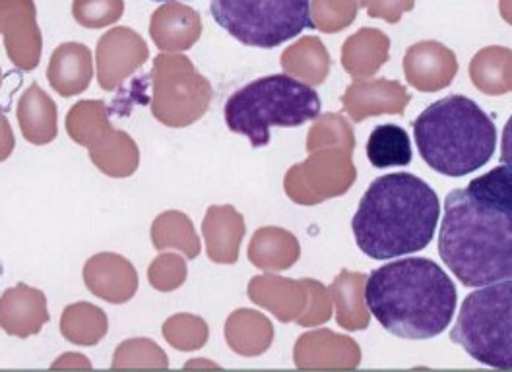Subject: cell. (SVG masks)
<instances>
[{"instance_id": "cell-11", "label": "cell", "mask_w": 512, "mask_h": 372, "mask_svg": "<svg viewBox=\"0 0 512 372\" xmlns=\"http://www.w3.org/2000/svg\"><path fill=\"white\" fill-rule=\"evenodd\" d=\"M84 283L97 299L123 305L136 295L138 274L125 256L101 252L86 262Z\"/></svg>"}, {"instance_id": "cell-15", "label": "cell", "mask_w": 512, "mask_h": 372, "mask_svg": "<svg viewBox=\"0 0 512 372\" xmlns=\"http://www.w3.org/2000/svg\"><path fill=\"white\" fill-rule=\"evenodd\" d=\"M90 159L97 169L113 179L132 177L140 165V150L136 142L123 130L111 124L88 146Z\"/></svg>"}, {"instance_id": "cell-3", "label": "cell", "mask_w": 512, "mask_h": 372, "mask_svg": "<svg viewBox=\"0 0 512 372\" xmlns=\"http://www.w3.org/2000/svg\"><path fill=\"white\" fill-rule=\"evenodd\" d=\"M439 256L466 287L512 279V214L466 188L448 192Z\"/></svg>"}, {"instance_id": "cell-13", "label": "cell", "mask_w": 512, "mask_h": 372, "mask_svg": "<svg viewBox=\"0 0 512 372\" xmlns=\"http://www.w3.org/2000/svg\"><path fill=\"white\" fill-rule=\"evenodd\" d=\"M200 31V16L177 0L158 8L150 22V35L163 53H181L191 49L198 41Z\"/></svg>"}, {"instance_id": "cell-6", "label": "cell", "mask_w": 512, "mask_h": 372, "mask_svg": "<svg viewBox=\"0 0 512 372\" xmlns=\"http://www.w3.org/2000/svg\"><path fill=\"white\" fill-rule=\"evenodd\" d=\"M450 340L480 365L512 371V279L470 293L460 307Z\"/></svg>"}, {"instance_id": "cell-29", "label": "cell", "mask_w": 512, "mask_h": 372, "mask_svg": "<svg viewBox=\"0 0 512 372\" xmlns=\"http://www.w3.org/2000/svg\"><path fill=\"white\" fill-rule=\"evenodd\" d=\"M55 369L57 367H86V369H92V363H88L84 359V355H78V353H66L61 361H57L53 365Z\"/></svg>"}, {"instance_id": "cell-9", "label": "cell", "mask_w": 512, "mask_h": 372, "mask_svg": "<svg viewBox=\"0 0 512 372\" xmlns=\"http://www.w3.org/2000/svg\"><path fill=\"white\" fill-rule=\"evenodd\" d=\"M148 47L130 28L107 31L97 43V82L105 92H115L144 62Z\"/></svg>"}, {"instance_id": "cell-16", "label": "cell", "mask_w": 512, "mask_h": 372, "mask_svg": "<svg viewBox=\"0 0 512 372\" xmlns=\"http://www.w3.org/2000/svg\"><path fill=\"white\" fill-rule=\"evenodd\" d=\"M18 123L24 138L35 146L51 144L57 138V105L37 84H32L18 101Z\"/></svg>"}, {"instance_id": "cell-21", "label": "cell", "mask_w": 512, "mask_h": 372, "mask_svg": "<svg viewBox=\"0 0 512 372\" xmlns=\"http://www.w3.org/2000/svg\"><path fill=\"white\" fill-rule=\"evenodd\" d=\"M107 107L103 101H80L66 115V132L68 136L88 148L97 136L109 126Z\"/></svg>"}, {"instance_id": "cell-26", "label": "cell", "mask_w": 512, "mask_h": 372, "mask_svg": "<svg viewBox=\"0 0 512 372\" xmlns=\"http://www.w3.org/2000/svg\"><path fill=\"white\" fill-rule=\"evenodd\" d=\"M187 262L179 254H161L158 256L150 270H148V279L154 289L161 293H169L179 289L187 281Z\"/></svg>"}, {"instance_id": "cell-27", "label": "cell", "mask_w": 512, "mask_h": 372, "mask_svg": "<svg viewBox=\"0 0 512 372\" xmlns=\"http://www.w3.org/2000/svg\"><path fill=\"white\" fill-rule=\"evenodd\" d=\"M14 148H16V138H14L12 126L0 111V161H6L14 152Z\"/></svg>"}, {"instance_id": "cell-30", "label": "cell", "mask_w": 512, "mask_h": 372, "mask_svg": "<svg viewBox=\"0 0 512 372\" xmlns=\"http://www.w3.org/2000/svg\"><path fill=\"white\" fill-rule=\"evenodd\" d=\"M156 2H173V0H156ZM179 2V0H177Z\"/></svg>"}, {"instance_id": "cell-14", "label": "cell", "mask_w": 512, "mask_h": 372, "mask_svg": "<svg viewBox=\"0 0 512 372\" xmlns=\"http://www.w3.org/2000/svg\"><path fill=\"white\" fill-rule=\"evenodd\" d=\"M94 78V59L86 45L64 43L49 61L47 80L51 88L63 97L84 93Z\"/></svg>"}, {"instance_id": "cell-2", "label": "cell", "mask_w": 512, "mask_h": 372, "mask_svg": "<svg viewBox=\"0 0 512 372\" xmlns=\"http://www.w3.org/2000/svg\"><path fill=\"white\" fill-rule=\"evenodd\" d=\"M441 219L437 192L412 173L375 179L352 221L359 250L373 260H392L427 247Z\"/></svg>"}, {"instance_id": "cell-24", "label": "cell", "mask_w": 512, "mask_h": 372, "mask_svg": "<svg viewBox=\"0 0 512 372\" xmlns=\"http://www.w3.org/2000/svg\"><path fill=\"white\" fill-rule=\"evenodd\" d=\"M163 336L179 351L200 349L208 340L206 322L192 314H175L163 324Z\"/></svg>"}, {"instance_id": "cell-28", "label": "cell", "mask_w": 512, "mask_h": 372, "mask_svg": "<svg viewBox=\"0 0 512 372\" xmlns=\"http://www.w3.org/2000/svg\"><path fill=\"white\" fill-rule=\"evenodd\" d=\"M501 161L512 171V115L505 124L503 138H501Z\"/></svg>"}, {"instance_id": "cell-32", "label": "cell", "mask_w": 512, "mask_h": 372, "mask_svg": "<svg viewBox=\"0 0 512 372\" xmlns=\"http://www.w3.org/2000/svg\"><path fill=\"white\" fill-rule=\"evenodd\" d=\"M0 78H2V72H0Z\"/></svg>"}, {"instance_id": "cell-1", "label": "cell", "mask_w": 512, "mask_h": 372, "mask_svg": "<svg viewBox=\"0 0 512 372\" xmlns=\"http://www.w3.org/2000/svg\"><path fill=\"white\" fill-rule=\"evenodd\" d=\"M458 303L447 272L429 258H404L371 272L365 305L396 338L431 340L441 336Z\"/></svg>"}, {"instance_id": "cell-17", "label": "cell", "mask_w": 512, "mask_h": 372, "mask_svg": "<svg viewBox=\"0 0 512 372\" xmlns=\"http://www.w3.org/2000/svg\"><path fill=\"white\" fill-rule=\"evenodd\" d=\"M204 237L208 256L214 262H233L241 237L239 214L231 208H210L204 219Z\"/></svg>"}, {"instance_id": "cell-20", "label": "cell", "mask_w": 512, "mask_h": 372, "mask_svg": "<svg viewBox=\"0 0 512 372\" xmlns=\"http://www.w3.org/2000/svg\"><path fill=\"white\" fill-rule=\"evenodd\" d=\"M152 243L156 250L175 248L191 260L200 254V241L194 233L191 219L175 210L156 217L152 225Z\"/></svg>"}, {"instance_id": "cell-8", "label": "cell", "mask_w": 512, "mask_h": 372, "mask_svg": "<svg viewBox=\"0 0 512 372\" xmlns=\"http://www.w3.org/2000/svg\"><path fill=\"white\" fill-rule=\"evenodd\" d=\"M154 97L152 115L169 128H185L196 123L208 109L212 88L185 55L163 53L152 68Z\"/></svg>"}, {"instance_id": "cell-19", "label": "cell", "mask_w": 512, "mask_h": 372, "mask_svg": "<svg viewBox=\"0 0 512 372\" xmlns=\"http://www.w3.org/2000/svg\"><path fill=\"white\" fill-rule=\"evenodd\" d=\"M109 330V320L103 310L90 303L68 305L61 318L64 338L76 345H97Z\"/></svg>"}, {"instance_id": "cell-5", "label": "cell", "mask_w": 512, "mask_h": 372, "mask_svg": "<svg viewBox=\"0 0 512 372\" xmlns=\"http://www.w3.org/2000/svg\"><path fill=\"white\" fill-rule=\"evenodd\" d=\"M322 103L309 84L288 74L258 78L225 103V124L245 136L253 148L270 144V128H297L315 121Z\"/></svg>"}, {"instance_id": "cell-10", "label": "cell", "mask_w": 512, "mask_h": 372, "mask_svg": "<svg viewBox=\"0 0 512 372\" xmlns=\"http://www.w3.org/2000/svg\"><path fill=\"white\" fill-rule=\"evenodd\" d=\"M0 31L6 55L16 68L32 72L41 59V31L35 22L32 0H0Z\"/></svg>"}, {"instance_id": "cell-12", "label": "cell", "mask_w": 512, "mask_h": 372, "mask_svg": "<svg viewBox=\"0 0 512 372\" xmlns=\"http://www.w3.org/2000/svg\"><path fill=\"white\" fill-rule=\"evenodd\" d=\"M49 322L47 297L43 291L18 283L0 297V328L14 338H30Z\"/></svg>"}, {"instance_id": "cell-18", "label": "cell", "mask_w": 512, "mask_h": 372, "mask_svg": "<svg viewBox=\"0 0 512 372\" xmlns=\"http://www.w3.org/2000/svg\"><path fill=\"white\" fill-rule=\"evenodd\" d=\"M412 142L408 132L398 124L377 126L367 140V157L373 167H406L412 163Z\"/></svg>"}, {"instance_id": "cell-23", "label": "cell", "mask_w": 512, "mask_h": 372, "mask_svg": "<svg viewBox=\"0 0 512 372\" xmlns=\"http://www.w3.org/2000/svg\"><path fill=\"white\" fill-rule=\"evenodd\" d=\"M115 369H132V367H146V369H165L169 367L167 355L163 353L160 345L154 341L128 340L117 347L113 357Z\"/></svg>"}, {"instance_id": "cell-25", "label": "cell", "mask_w": 512, "mask_h": 372, "mask_svg": "<svg viewBox=\"0 0 512 372\" xmlns=\"http://www.w3.org/2000/svg\"><path fill=\"white\" fill-rule=\"evenodd\" d=\"M123 10V0H76L72 6L76 22L90 30H99L109 24H115L123 16Z\"/></svg>"}, {"instance_id": "cell-7", "label": "cell", "mask_w": 512, "mask_h": 372, "mask_svg": "<svg viewBox=\"0 0 512 372\" xmlns=\"http://www.w3.org/2000/svg\"><path fill=\"white\" fill-rule=\"evenodd\" d=\"M210 10L231 37L258 49L280 47L317 28L311 0H212Z\"/></svg>"}, {"instance_id": "cell-4", "label": "cell", "mask_w": 512, "mask_h": 372, "mask_svg": "<svg viewBox=\"0 0 512 372\" xmlns=\"http://www.w3.org/2000/svg\"><path fill=\"white\" fill-rule=\"evenodd\" d=\"M414 138L423 161L454 179L480 171L497 148V128L491 117L464 95H448L431 103L414 121Z\"/></svg>"}, {"instance_id": "cell-22", "label": "cell", "mask_w": 512, "mask_h": 372, "mask_svg": "<svg viewBox=\"0 0 512 372\" xmlns=\"http://www.w3.org/2000/svg\"><path fill=\"white\" fill-rule=\"evenodd\" d=\"M466 190L472 196L497 204L512 214V171L507 165H499L483 173L466 186Z\"/></svg>"}, {"instance_id": "cell-31", "label": "cell", "mask_w": 512, "mask_h": 372, "mask_svg": "<svg viewBox=\"0 0 512 372\" xmlns=\"http://www.w3.org/2000/svg\"><path fill=\"white\" fill-rule=\"evenodd\" d=\"M0 274H2V266H0Z\"/></svg>"}]
</instances>
